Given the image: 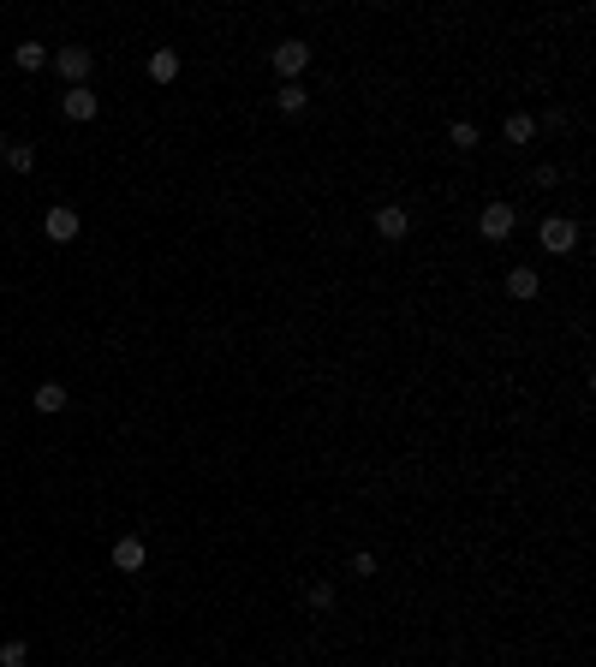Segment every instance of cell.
Instances as JSON below:
<instances>
[{"label":"cell","mask_w":596,"mask_h":667,"mask_svg":"<svg viewBox=\"0 0 596 667\" xmlns=\"http://www.w3.org/2000/svg\"><path fill=\"white\" fill-rule=\"evenodd\" d=\"M304 602H310L317 614H328V608H334V584H328V578H322V584H310V590H304Z\"/></svg>","instance_id":"18"},{"label":"cell","mask_w":596,"mask_h":667,"mask_svg":"<svg viewBox=\"0 0 596 667\" xmlns=\"http://www.w3.org/2000/svg\"><path fill=\"white\" fill-rule=\"evenodd\" d=\"M78 209H66V203H54V209H48V215H42V238H48V245H72V238H78Z\"/></svg>","instance_id":"4"},{"label":"cell","mask_w":596,"mask_h":667,"mask_svg":"<svg viewBox=\"0 0 596 667\" xmlns=\"http://www.w3.org/2000/svg\"><path fill=\"white\" fill-rule=\"evenodd\" d=\"M149 78H156V84H173L179 78V48H156V54H149Z\"/></svg>","instance_id":"11"},{"label":"cell","mask_w":596,"mask_h":667,"mask_svg":"<svg viewBox=\"0 0 596 667\" xmlns=\"http://www.w3.org/2000/svg\"><path fill=\"white\" fill-rule=\"evenodd\" d=\"M447 143H454V149H477V125L471 119H454V125H447Z\"/></svg>","instance_id":"16"},{"label":"cell","mask_w":596,"mask_h":667,"mask_svg":"<svg viewBox=\"0 0 596 667\" xmlns=\"http://www.w3.org/2000/svg\"><path fill=\"white\" fill-rule=\"evenodd\" d=\"M513 227H519V209H513V203H489V209L477 215V233L489 238V245H501V238H513Z\"/></svg>","instance_id":"3"},{"label":"cell","mask_w":596,"mask_h":667,"mask_svg":"<svg viewBox=\"0 0 596 667\" xmlns=\"http://www.w3.org/2000/svg\"><path fill=\"white\" fill-rule=\"evenodd\" d=\"M12 66H19V72H42V66H48V48H42V42H19V48H12Z\"/></svg>","instance_id":"13"},{"label":"cell","mask_w":596,"mask_h":667,"mask_svg":"<svg viewBox=\"0 0 596 667\" xmlns=\"http://www.w3.org/2000/svg\"><path fill=\"white\" fill-rule=\"evenodd\" d=\"M412 233V215L399 209V203H382L376 209V238H388V245H399V238Z\"/></svg>","instance_id":"7"},{"label":"cell","mask_w":596,"mask_h":667,"mask_svg":"<svg viewBox=\"0 0 596 667\" xmlns=\"http://www.w3.org/2000/svg\"><path fill=\"white\" fill-rule=\"evenodd\" d=\"M149 549H143V536H119L114 542V572H143Z\"/></svg>","instance_id":"8"},{"label":"cell","mask_w":596,"mask_h":667,"mask_svg":"<svg viewBox=\"0 0 596 667\" xmlns=\"http://www.w3.org/2000/svg\"><path fill=\"white\" fill-rule=\"evenodd\" d=\"M36 412L42 417L66 412V382H36Z\"/></svg>","instance_id":"10"},{"label":"cell","mask_w":596,"mask_h":667,"mask_svg":"<svg viewBox=\"0 0 596 667\" xmlns=\"http://www.w3.org/2000/svg\"><path fill=\"white\" fill-rule=\"evenodd\" d=\"M6 167L12 173H36V149L30 143H6Z\"/></svg>","instance_id":"15"},{"label":"cell","mask_w":596,"mask_h":667,"mask_svg":"<svg viewBox=\"0 0 596 667\" xmlns=\"http://www.w3.org/2000/svg\"><path fill=\"white\" fill-rule=\"evenodd\" d=\"M6 143H12V138H6V132H0V156H6Z\"/></svg>","instance_id":"19"},{"label":"cell","mask_w":596,"mask_h":667,"mask_svg":"<svg viewBox=\"0 0 596 667\" xmlns=\"http://www.w3.org/2000/svg\"><path fill=\"white\" fill-rule=\"evenodd\" d=\"M60 114H66V119H78V125H90V119L101 114V101L90 96V84H78V90H66V96H60Z\"/></svg>","instance_id":"6"},{"label":"cell","mask_w":596,"mask_h":667,"mask_svg":"<svg viewBox=\"0 0 596 667\" xmlns=\"http://www.w3.org/2000/svg\"><path fill=\"white\" fill-rule=\"evenodd\" d=\"M30 662V644H24V638H6V644H0V667H24Z\"/></svg>","instance_id":"17"},{"label":"cell","mask_w":596,"mask_h":667,"mask_svg":"<svg viewBox=\"0 0 596 667\" xmlns=\"http://www.w3.org/2000/svg\"><path fill=\"white\" fill-rule=\"evenodd\" d=\"M501 132H507V143H531V138H536V119H531V114H507V125H501Z\"/></svg>","instance_id":"14"},{"label":"cell","mask_w":596,"mask_h":667,"mask_svg":"<svg viewBox=\"0 0 596 667\" xmlns=\"http://www.w3.org/2000/svg\"><path fill=\"white\" fill-rule=\"evenodd\" d=\"M48 66H54V72H60V78H66V84H72V90H78V84L90 78V66H96V54L72 42V48H54V54H48Z\"/></svg>","instance_id":"2"},{"label":"cell","mask_w":596,"mask_h":667,"mask_svg":"<svg viewBox=\"0 0 596 667\" xmlns=\"http://www.w3.org/2000/svg\"><path fill=\"white\" fill-rule=\"evenodd\" d=\"M507 293H513L519 304H531V298L543 293V275H536V269H513V275H507Z\"/></svg>","instance_id":"9"},{"label":"cell","mask_w":596,"mask_h":667,"mask_svg":"<svg viewBox=\"0 0 596 667\" xmlns=\"http://www.w3.org/2000/svg\"><path fill=\"white\" fill-rule=\"evenodd\" d=\"M536 245L549 256H567V251H578V221H567V215H549L543 227H536Z\"/></svg>","instance_id":"1"},{"label":"cell","mask_w":596,"mask_h":667,"mask_svg":"<svg viewBox=\"0 0 596 667\" xmlns=\"http://www.w3.org/2000/svg\"><path fill=\"white\" fill-rule=\"evenodd\" d=\"M304 66H310V42H280V48H275L280 84H298V78H304Z\"/></svg>","instance_id":"5"},{"label":"cell","mask_w":596,"mask_h":667,"mask_svg":"<svg viewBox=\"0 0 596 667\" xmlns=\"http://www.w3.org/2000/svg\"><path fill=\"white\" fill-rule=\"evenodd\" d=\"M275 108H280V114H304V108H310V90H304V84H280Z\"/></svg>","instance_id":"12"}]
</instances>
